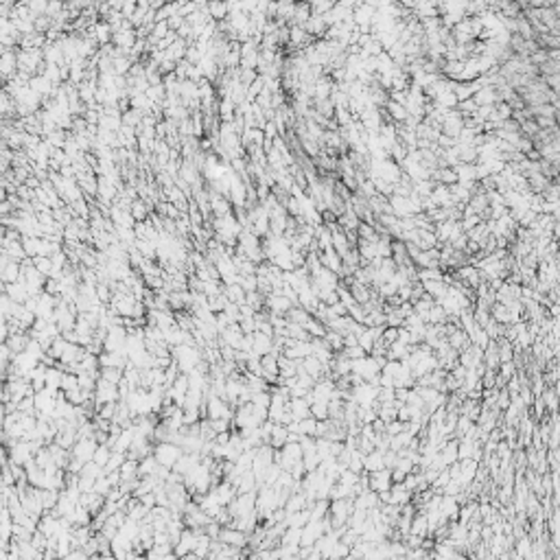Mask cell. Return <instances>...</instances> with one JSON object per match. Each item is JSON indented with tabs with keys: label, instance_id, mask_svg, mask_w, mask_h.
Listing matches in <instances>:
<instances>
[{
	"label": "cell",
	"instance_id": "17",
	"mask_svg": "<svg viewBox=\"0 0 560 560\" xmlns=\"http://www.w3.org/2000/svg\"><path fill=\"white\" fill-rule=\"evenodd\" d=\"M223 541L232 543V545H243L245 543V536L241 532H223Z\"/></svg>",
	"mask_w": 560,
	"mask_h": 560
},
{
	"label": "cell",
	"instance_id": "20",
	"mask_svg": "<svg viewBox=\"0 0 560 560\" xmlns=\"http://www.w3.org/2000/svg\"><path fill=\"white\" fill-rule=\"evenodd\" d=\"M101 462H108V451L105 449H101L96 453V464H101Z\"/></svg>",
	"mask_w": 560,
	"mask_h": 560
},
{
	"label": "cell",
	"instance_id": "9",
	"mask_svg": "<svg viewBox=\"0 0 560 560\" xmlns=\"http://www.w3.org/2000/svg\"><path fill=\"white\" fill-rule=\"evenodd\" d=\"M322 263H324L326 269H331V272H335V274H339V272H341V265H344V263H341V259L333 252V249H328V252L322 256Z\"/></svg>",
	"mask_w": 560,
	"mask_h": 560
},
{
	"label": "cell",
	"instance_id": "15",
	"mask_svg": "<svg viewBox=\"0 0 560 560\" xmlns=\"http://www.w3.org/2000/svg\"><path fill=\"white\" fill-rule=\"evenodd\" d=\"M398 339V326H383V333H381V341L385 346H390L392 341Z\"/></svg>",
	"mask_w": 560,
	"mask_h": 560
},
{
	"label": "cell",
	"instance_id": "4",
	"mask_svg": "<svg viewBox=\"0 0 560 560\" xmlns=\"http://www.w3.org/2000/svg\"><path fill=\"white\" fill-rule=\"evenodd\" d=\"M379 469H385V464H383V451L372 449L370 453H366V455H364V471L374 473V471H379Z\"/></svg>",
	"mask_w": 560,
	"mask_h": 560
},
{
	"label": "cell",
	"instance_id": "19",
	"mask_svg": "<svg viewBox=\"0 0 560 560\" xmlns=\"http://www.w3.org/2000/svg\"><path fill=\"white\" fill-rule=\"evenodd\" d=\"M230 295H232V300L234 302H239L241 298H243V287H230V291H228Z\"/></svg>",
	"mask_w": 560,
	"mask_h": 560
},
{
	"label": "cell",
	"instance_id": "5",
	"mask_svg": "<svg viewBox=\"0 0 560 560\" xmlns=\"http://www.w3.org/2000/svg\"><path fill=\"white\" fill-rule=\"evenodd\" d=\"M446 339H449V346L453 348V350H464L466 346L471 344V339H469V335H466L462 328H455V331H451L449 335H446Z\"/></svg>",
	"mask_w": 560,
	"mask_h": 560
},
{
	"label": "cell",
	"instance_id": "3",
	"mask_svg": "<svg viewBox=\"0 0 560 560\" xmlns=\"http://www.w3.org/2000/svg\"><path fill=\"white\" fill-rule=\"evenodd\" d=\"M289 412H291L293 420H302L307 416H311V405L307 403V398H289Z\"/></svg>",
	"mask_w": 560,
	"mask_h": 560
},
{
	"label": "cell",
	"instance_id": "8",
	"mask_svg": "<svg viewBox=\"0 0 560 560\" xmlns=\"http://www.w3.org/2000/svg\"><path fill=\"white\" fill-rule=\"evenodd\" d=\"M285 315H287V322H293V324H300V326H304L307 320L311 318V313L304 311V309H302L300 304H298V307H291Z\"/></svg>",
	"mask_w": 560,
	"mask_h": 560
},
{
	"label": "cell",
	"instance_id": "1",
	"mask_svg": "<svg viewBox=\"0 0 560 560\" xmlns=\"http://www.w3.org/2000/svg\"><path fill=\"white\" fill-rule=\"evenodd\" d=\"M390 486H392L390 469H379V471L370 473V477H368V488L374 492H385V490H390Z\"/></svg>",
	"mask_w": 560,
	"mask_h": 560
},
{
	"label": "cell",
	"instance_id": "12",
	"mask_svg": "<svg viewBox=\"0 0 560 560\" xmlns=\"http://www.w3.org/2000/svg\"><path fill=\"white\" fill-rule=\"evenodd\" d=\"M158 460H160L162 464H173L177 460V449H173V446H160V449H158Z\"/></svg>",
	"mask_w": 560,
	"mask_h": 560
},
{
	"label": "cell",
	"instance_id": "13",
	"mask_svg": "<svg viewBox=\"0 0 560 560\" xmlns=\"http://www.w3.org/2000/svg\"><path fill=\"white\" fill-rule=\"evenodd\" d=\"M499 379L501 381H508L510 377H515L517 374V364L515 361H503V364H499Z\"/></svg>",
	"mask_w": 560,
	"mask_h": 560
},
{
	"label": "cell",
	"instance_id": "16",
	"mask_svg": "<svg viewBox=\"0 0 560 560\" xmlns=\"http://www.w3.org/2000/svg\"><path fill=\"white\" fill-rule=\"evenodd\" d=\"M341 352H344L348 359H361V357H366V354H368L359 344H354V346H344V348H341Z\"/></svg>",
	"mask_w": 560,
	"mask_h": 560
},
{
	"label": "cell",
	"instance_id": "6",
	"mask_svg": "<svg viewBox=\"0 0 560 560\" xmlns=\"http://www.w3.org/2000/svg\"><path fill=\"white\" fill-rule=\"evenodd\" d=\"M287 436H289V429H287V427L274 423V429H272V433H269V444H272L274 449H280V446L287 442Z\"/></svg>",
	"mask_w": 560,
	"mask_h": 560
},
{
	"label": "cell",
	"instance_id": "14",
	"mask_svg": "<svg viewBox=\"0 0 560 560\" xmlns=\"http://www.w3.org/2000/svg\"><path fill=\"white\" fill-rule=\"evenodd\" d=\"M418 278H420V282H425V280H442V272H440L438 267H423V269H420V274H418Z\"/></svg>",
	"mask_w": 560,
	"mask_h": 560
},
{
	"label": "cell",
	"instance_id": "18",
	"mask_svg": "<svg viewBox=\"0 0 560 560\" xmlns=\"http://www.w3.org/2000/svg\"><path fill=\"white\" fill-rule=\"evenodd\" d=\"M241 287H243V291H256V278L249 276V278L241 280Z\"/></svg>",
	"mask_w": 560,
	"mask_h": 560
},
{
	"label": "cell",
	"instance_id": "7",
	"mask_svg": "<svg viewBox=\"0 0 560 560\" xmlns=\"http://www.w3.org/2000/svg\"><path fill=\"white\" fill-rule=\"evenodd\" d=\"M410 534H416V536H427L429 534V525H427V517L423 515V512H418V515H414L412 519V525H410Z\"/></svg>",
	"mask_w": 560,
	"mask_h": 560
},
{
	"label": "cell",
	"instance_id": "11",
	"mask_svg": "<svg viewBox=\"0 0 560 560\" xmlns=\"http://www.w3.org/2000/svg\"><path fill=\"white\" fill-rule=\"evenodd\" d=\"M311 416L315 420H326L328 418V400H313L311 403Z\"/></svg>",
	"mask_w": 560,
	"mask_h": 560
},
{
	"label": "cell",
	"instance_id": "10",
	"mask_svg": "<svg viewBox=\"0 0 560 560\" xmlns=\"http://www.w3.org/2000/svg\"><path fill=\"white\" fill-rule=\"evenodd\" d=\"M304 328H307V333L311 335V337H324V333H326V326L322 324L320 320H315L313 315L311 318L307 320V324H304Z\"/></svg>",
	"mask_w": 560,
	"mask_h": 560
},
{
	"label": "cell",
	"instance_id": "2",
	"mask_svg": "<svg viewBox=\"0 0 560 560\" xmlns=\"http://www.w3.org/2000/svg\"><path fill=\"white\" fill-rule=\"evenodd\" d=\"M267 307H269V311H272L274 315H278V313L285 315L293 304L280 291H272V293H269V298H267Z\"/></svg>",
	"mask_w": 560,
	"mask_h": 560
}]
</instances>
